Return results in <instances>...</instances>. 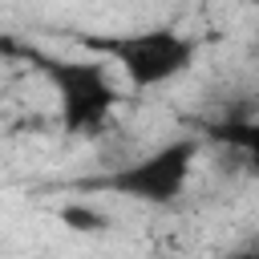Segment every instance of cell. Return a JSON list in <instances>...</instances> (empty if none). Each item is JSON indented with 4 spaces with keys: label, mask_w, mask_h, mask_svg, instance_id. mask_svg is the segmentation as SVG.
Returning <instances> with one entry per match:
<instances>
[{
    "label": "cell",
    "mask_w": 259,
    "mask_h": 259,
    "mask_svg": "<svg viewBox=\"0 0 259 259\" xmlns=\"http://www.w3.org/2000/svg\"><path fill=\"white\" fill-rule=\"evenodd\" d=\"M235 259H259V255H235Z\"/></svg>",
    "instance_id": "8992f818"
},
{
    "label": "cell",
    "mask_w": 259,
    "mask_h": 259,
    "mask_svg": "<svg viewBox=\"0 0 259 259\" xmlns=\"http://www.w3.org/2000/svg\"><path fill=\"white\" fill-rule=\"evenodd\" d=\"M61 223L65 227H73V231H105V214L101 210H93V206H77V202H69V206H61Z\"/></svg>",
    "instance_id": "5b68a950"
},
{
    "label": "cell",
    "mask_w": 259,
    "mask_h": 259,
    "mask_svg": "<svg viewBox=\"0 0 259 259\" xmlns=\"http://www.w3.org/2000/svg\"><path fill=\"white\" fill-rule=\"evenodd\" d=\"M53 81L61 89V109H65V125L73 134H89L105 121V113L113 109L117 93L105 77V65L97 61H69V65H53Z\"/></svg>",
    "instance_id": "7a4b0ae2"
},
{
    "label": "cell",
    "mask_w": 259,
    "mask_h": 259,
    "mask_svg": "<svg viewBox=\"0 0 259 259\" xmlns=\"http://www.w3.org/2000/svg\"><path fill=\"white\" fill-rule=\"evenodd\" d=\"M190 166H194V142H170L146 154L142 162L125 166L121 174H113V190L142 202H174L190 178Z\"/></svg>",
    "instance_id": "3957f363"
},
{
    "label": "cell",
    "mask_w": 259,
    "mask_h": 259,
    "mask_svg": "<svg viewBox=\"0 0 259 259\" xmlns=\"http://www.w3.org/2000/svg\"><path fill=\"white\" fill-rule=\"evenodd\" d=\"M214 138H223L227 146L243 150L255 162V170H259V121H227V125L214 130Z\"/></svg>",
    "instance_id": "277c9868"
},
{
    "label": "cell",
    "mask_w": 259,
    "mask_h": 259,
    "mask_svg": "<svg viewBox=\"0 0 259 259\" xmlns=\"http://www.w3.org/2000/svg\"><path fill=\"white\" fill-rule=\"evenodd\" d=\"M97 53H109L121 73L150 89L162 81H174L178 73H186V65L194 61V45L174 32V28H150V32H121V36H101V40H85Z\"/></svg>",
    "instance_id": "6da1fadb"
}]
</instances>
